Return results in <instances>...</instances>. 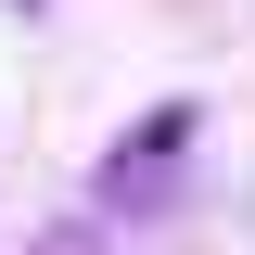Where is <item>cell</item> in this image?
Wrapping results in <instances>:
<instances>
[{"label": "cell", "instance_id": "6da1fadb", "mask_svg": "<svg viewBox=\"0 0 255 255\" xmlns=\"http://www.w3.org/2000/svg\"><path fill=\"white\" fill-rule=\"evenodd\" d=\"M191 140V102H166V115H140V140H115V166H102V191H166V166H179Z\"/></svg>", "mask_w": 255, "mask_h": 255}, {"label": "cell", "instance_id": "7a4b0ae2", "mask_svg": "<svg viewBox=\"0 0 255 255\" xmlns=\"http://www.w3.org/2000/svg\"><path fill=\"white\" fill-rule=\"evenodd\" d=\"M26 255H102V230H90V217H64V230H38Z\"/></svg>", "mask_w": 255, "mask_h": 255}]
</instances>
